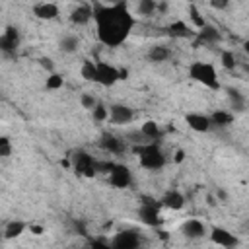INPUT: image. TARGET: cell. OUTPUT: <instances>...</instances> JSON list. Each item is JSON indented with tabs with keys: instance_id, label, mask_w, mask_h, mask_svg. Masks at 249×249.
<instances>
[{
	"instance_id": "1",
	"label": "cell",
	"mask_w": 249,
	"mask_h": 249,
	"mask_svg": "<svg viewBox=\"0 0 249 249\" xmlns=\"http://www.w3.org/2000/svg\"><path fill=\"white\" fill-rule=\"evenodd\" d=\"M93 21L97 39L105 47L123 45L136 25V18L130 14L124 0H117L107 6H93Z\"/></svg>"
},
{
	"instance_id": "2",
	"label": "cell",
	"mask_w": 249,
	"mask_h": 249,
	"mask_svg": "<svg viewBox=\"0 0 249 249\" xmlns=\"http://www.w3.org/2000/svg\"><path fill=\"white\" fill-rule=\"evenodd\" d=\"M132 152L140 158V165L144 169L150 171H158L167 163V158L163 154V150L160 148V142H142V144H134Z\"/></svg>"
},
{
	"instance_id": "3",
	"label": "cell",
	"mask_w": 249,
	"mask_h": 249,
	"mask_svg": "<svg viewBox=\"0 0 249 249\" xmlns=\"http://www.w3.org/2000/svg\"><path fill=\"white\" fill-rule=\"evenodd\" d=\"M189 76L196 82L202 84L208 89H220V82H218V74L214 64L210 62H202V60H195L189 66Z\"/></svg>"
},
{
	"instance_id": "4",
	"label": "cell",
	"mask_w": 249,
	"mask_h": 249,
	"mask_svg": "<svg viewBox=\"0 0 249 249\" xmlns=\"http://www.w3.org/2000/svg\"><path fill=\"white\" fill-rule=\"evenodd\" d=\"M160 200L152 198V196H140V208H138V218L144 226L150 228H158L160 226Z\"/></svg>"
},
{
	"instance_id": "5",
	"label": "cell",
	"mask_w": 249,
	"mask_h": 249,
	"mask_svg": "<svg viewBox=\"0 0 249 249\" xmlns=\"http://www.w3.org/2000/svg\"><path fill=\"white\" fill-rule=\"evenodd\" d=\"M70 161H72L76 175H82V177H95L97 175V169H95L97 160L91 154H88L86 150H76L70 156Z\"/></svg>"
},
{
	"instance_id": "6",
	"label": "cell",
	"mask_w": 249,
	"mask_h": 249,
	"mask_svg": "<svg viewBox=\"0 0 249 249\" xmlns=\"http://www.w3.org/2000/svg\"><path fill=\"white\" fill-rule=\"evenodd\" d=\"M107 177H109V185L115 189H126L132 183V171L124 163H115L107 173Z\"/></svg>"
},
{
	"instance_id": "7",
	"label": "cell",
	"mask_w": 249,
	"mask_h": 249,
	"mask_svg": "<svg viewBox=\"0 0 249 249\" xmlns=\"http://www.w3.org/2000/svg\"><path fill=\"white\" fill-rule=\"evenodd\" d=\"M109 245L113 249H136L140 245V235L136 230H123L115 233L113 239H109Z\"/></svg>"
},
{
	"instance_id": "8",
	"label": "cell",
	"mask_w": 249,
	"mask_h": 249,
	"mask_svg": "<svg viewBox=\"0 0 249 249\" xmlns=\"http://www.w3.org/2000/svg\"><path fill=\"white\" fill-rule=\"evenodd\" d=\"M18 47H19V31H18V27L8 25L4 29V33L0 35V53L14 56L18 53Z\"/></svg>"
},
{
	"instance_id": "9",
	"label": "cell",
	"mask_w": 249,
	"mask_h": 249,
	"mask_svg": "<svg viewBox=\"0 0 249 249\" xmlns=\"http://www.w3.org/2000/svg\"><path fill=\"white\" fill-rule=\"evenodd\" d=\"M97 68V76H95V84H101L105 88H111L119 82V68L109 64V62H95Z\"/></svg>"
},
{
	"instance_id": "10",
	"label": "cell",
	"mask_w": 249,
	"mask_h": 249,
	"mask_svg": "<svg viewBox=\"0 0 249 249\" xmlns=\"http://www.w3.org/2000/svg\"><path fill=\"white\" fill-rule=\"evenodd\" d=\"M97 146L105 152H111V154H123L126 150V142L123 138L111 134V132H103L97 140Z\"/></svg>"
},
{
	"instance_id": "11",
	"label": "cell",
	"mask_w": 249,
	"mask_h": 249,
	"mask_svg": "<svg viewBox=\"0 0 249 249\" xmlns=\"http://www.w3.org/2000/svg\"><path fill=\"white\" fill-rule=\"evenodd\" d=\"M109 109V121L115 123V124H126L134 119V111L128 107V105H123V103H115Z\"/></svg>"
},
{
	"instance_id": "12",
	"label": "cell",
	"mask_w": 249,
	"mask_h": 249,
	"mask_svg": "<svg viewBox=\"0 0 249 249\" xmlns=\"http://www.w3.org/2000/svg\"><path fill=\"white\" fill-rule=\"evenodd\" d=\"M58 6L54 2H37L33 6V16L37 19H43V21H51V19H56L58 18Z\"/></svg>"
},
{
	"instance_id": "13",
	"label": "cell",
	"mask_w": 249,
	"mask_h": 249,
	"mask_svg": "<svg viewBox=\"0 0 249 249\" xmlns=\"http://www.w3.org/2000/svg\"><path fill=\"white\" fill-rule=\"evenodd\" d=\"M210 239H212V243H216V245H220V247H233V245H237L235 235H233L230 230L218 228V226L210 230Z\"/></svg>"
},
{
	"instance_id": "14",
	"label": "cell",
	"mask_w": 249,
	"mask_h": 249,
	"mask_svg": "<svg viewBox=\"0 0 249 249\" xmlns=\"http://www.w3.org/2000/svg\"><path fill=\"white\" fill-rule=\"evenodd\" d=\"M181 233H183L185 237H189V239H200V237L206 235V226H204L200 220L191 218V220H187V222L181 226Z\"/></svg>"
},
{
	"instance_id": "15",
	"label": "cell",
	"mask_w": 249,
	"mask_h": 249,
	"mask_svg": "<svg viewBox=\"0 0 249 249\" xmlns=\"http://www.w3.org/2000/svg\"><path fill=\"white\" fill-rule=\"evenodd\" d=\"M185 123H187L189 128H193L195 132H208V130L212 128L208 115H202V113H187V115H185Z\"/></svg>"
},
{
	"instance_id": "16",
	"label": "cell",
	"mask_w": 249,
	"mask_h": 249,
	"mask_svg": "<svg viewBox=\"0 0 249 249\" xmlns=\"http://www.w3.org/2000/svg\"><path fill=\"white\" fill-rule=\"evenodd\" d=\"M93 19V8L88 4H80L70 12V21L74 25H88Z\"/></svg>"
},
{
	"instance_id": "17",
	"label": "cell",
	"mask_w": 249,
	"mask_h": 249,
	"mask_svg": "<svg viewBox=\"0 0 249 249\" xmlns=\"http://www.w3.org/2000/svg\"><path fill=\"white\" fill-rule=\"evenodd\" d=\"M140 132H142V136H144L146 140H150V142H160V140L163 138V134H165V130H163L156 121H146V123L140 126Z\"/></svg>"
},
{
	"instance_id": "18",
	"label": "cell",
	"mask_w": 249,
	"mask_h": 249,
	"mask_svg": "<svg viewBox=\"0 0 249 249\" xmlns=\"http://www.w3.org/2000/svg\"><path fill=\"white\" fill-rule=\"evenodd\" d=\"M160 204L165 206V208H171V210H181L185 206V196L179 193V191H167L161 198H160Z\"/></svg>"
},
{
	"instance_id": "19",
	"label": "cell",
	"mask_w": 249,
	"mask_h": 249,
	"mask_svg": "<svg viewBox=\"0 0 249 249\" xmlns=\"http://www.w3.org/2000/svg\"><path fill=\"white\" fill-rule=\"evenodd\" d=\"M220 39H222V35H220V31H218V27H214V25L204 23V25L196 31V41H198V43L210 45V43H218Z\"/></svg>"
},
{
	"instance_id": "20",
	"label": "cell",
	"mask_w": 249,
	"mask_h": 249,
	"mask_svg": "<svg viewBox=\"0 0 249 249\" xmlns=\"http://www.w3.org/2000/svg\"><path fill=\"white\" fill-rule=\"evenodd\" d=\"M169 56H171V51H169L165 45H154V47H150V51H148V60H150V62H156V64L165 62Z\"/></svg>"
},
{
	"instance_id": "21",
	"label": "cell",
	"mask_w": 249,
	"mask_h": 249,
	"mask_svg": "<svg viewBox=\"0 0 249 249\" xmlns=\"http://www.w3.org/2000/svg\"><path fill=\"white\" fill-rule=\"evenodd\" d=\"M226 93H228V99H230V105H231L233 111H237V113L245 111V95H243L239 89H235V88H228Z\"/></svg>"
},
{
	"instance_id": "22",
	"label": "cell",
	"mask_w": 249,
	"mask_h": 249,
	"mask_svg": "<svg viewBox=\"0 0 249 249\" xmlns=\"http://www.w3.org/2000/svg\"><path fill=\"white\" fill-rule=\"evenodd\" d=\"M208 119H210V126H228V124H231L233 123V113H230V111H214L212 115H208Z\"/></svg>"
},
{
	"instance_id": "23",
	"label": "cell",
	"mask_w": 249,
	"mask_h": 249,
	"mask_svg": "<svg viewBox=\"0 0 249 249\" xmlns=\"http://www.w3.org/2000/svg\"><path fill=\"white\" fill-rule=\"evenodd\" d=\"M25 228H27L25 222H21V220H12V222H8L6 228H4V237H6V239H16V237H19V235L25 231Z\"/></svg>"
},
{
	"instance_id": "24",
	"label": "cell",
	"mask_w": 249,
	"mask_h": 249,
	"mask_svg": "<svg viewBox=\"0 0 249 249\" xmlns=\"http://www.w3.org/2000/svg\"><path fill=\"white\" fill-rule=\"evenodd\" d=\"M78 47H80V39H78L76 35H64V37L60 39V43H58V49H60L62 53H66V54L76 53Z\"/></svg>"
},
{
	"instance_id": "25",
	"label": "cell",
	"mask_w": 249,
	"mask_h": 249,
	"mask_svg": "<svg viewBox=\"0 0 249 249\" xmlns=\"http://www.w3.org/2000/svg\"><path fill=\"white\" fill-rule=\"evenodd\" d=\"M167 33L173 35V37H189L191 35V29H189V25L185 21L177 19V21H173V23L167 25Z\"/></svg>"
},
{
	"instance_id": "26",
	"label": "cell",
	"mask_w": 249,
	"mask_h": 249,
	"mask_svg": "<svg viewBox=\"0 0 249 249\" xmlns=\"http://www.w3.org/2000/svg\"><path fill=\"white\" fill-rule=\"evenodd\" d=\"M80 74H82V78H84L86 82H95V76H97V68H95V62H93V60H89V58H86V60L82 62Z\"/></svg>"
},
{
	"instance_id": "27",
	"label": "cell",
	"mask_w": 249,
	"mask_h": 249,
	"mask_svg": "<svg viewBox=\"0 0 249 249\" xmlns=\"http://www.w3.org/2000/svg\"><path fill=\"white\" fill-rule=\"evenodd\" d=\"M138 14L140 16H152L154 12H158V0H138Z\"/></svg>"
},
{
	"instance_id": "28",
	"label": "cell",
	"mask_w": 249,
	"mask_h": 249,
	"mask_svg": "<svg viewBox=\"0 0 249 249\" xmlns=\"http://www.w3.org/2000/svg\"><path fill=\"white\" fill-rule=\"evenodd\" d=\"M89 111H91V119L97 121V123H103V121L109 119V109H107L103 103H99V101H97Z\"/></svg>"
},
{
	"instance_id": "29",
	"label": "cell",
	"mask_w": 249,
	"mask_h": 249,
	"mask_svg": "<svg viewBox=\"0 0 249 249\" xmlns=\"http://www.w3.org/2000/svg\"><path fill=\"white\" fill-rule=\"evenodd\" d=\"M62 84H64V78L60 74H56V72H51L49 78H47V82H45V88L51 89V91H54V89H60Z\"/></svg>"
},
{
	"instance_id": "30",
	"label": "cell",
	"mask_w": 249,
	"mask_h": 249,
	"mask_svg": "<svg viewBox=\"0 0 249 249\" xmlns=\"http://www.w3.org/2000/svg\"><path fill=\"white\" fill-rule=\"evenodd\" d=\"M220 62L226 70H233L237 66V60H235V54L231 51H222V56H220Z\"/></svg>"
},
{
	"instance_id": "31",
	"label": "cell",
	"mask_w": 249,
	"mask_h": 249,
	"mask_svg": "<svg viewBox=\"0 0 249 249\" xmlns=\"http://www.w3.org/2000/svg\"><path fill=\"white\" fill-rule=\"evenodd\" d=\"M189 18H191V21L195 23V27L196 29H200L206 21H204V18L200 16V12H198V8L195 6V4H189Z\"/></svg>"
},
{
	"instance_id": "32",
	"label": "cell",
	"mask_w": 249,
	"mask_h": 249,
	"mask_svg": "<svg viewBox=\"0 0 249 249\" xmlns=\"http://www.w3.org/2000/svg\"><path fill=\"white\" fill-rule=\"evenodd\" d=\"M12 154V142L8 136H0V158H8Z\"/></svg>"
},
{
	"instance_id": "33",
	"label": "cell",
	"mask_w": 249,
	"mask_h": 249,
	"mask_svg": "<svg viewBox=\"0 0 249 249\" xmlns=\"http://www.w3.org/2000/svg\"><path fill=\"white\" fill-rule=\"evenodd\" d=\"M80 103H82L84 109H91V107L97 103V99H95L91 93H82V95H80Z\"/></svg>"
},
{
	"instance_id": "34",
	"label": "cell",
	"mask_w": 249,
	"mask_h": 249,
	"mask_svg": "<svg viewBox=\"0 0 249 249\" xmlns=\"http://www.w3.org/2000/svg\"><path fill=\"white\" fill-rule=\"evenodd\" d=\"M113 165H115V161H95V169H97V173H109Z\"/></svg>"
},
{
	"instance_id": "35",
	"label": "cell",
	"mask_w": 249,
	"mask_h": 249,
	"mask_svg": "<svg viewBox=\"0 0 249 249\" xmlns=\"http://www.w3.org/2000/svg\"><path fill=\"white\" fill-rule=\"evenodd\" d=\"M39 64H41V68H45L47 72H54V62H53V58L41 56V58H39Z\"/></svg>"
},
{
	"instance_id": "36",
	"label": "cell",
	"mask_w": 249,
	"mask_h": 249,
	"mask_svg": "<svg viewBox=\"0 0 249 249\" xmlns=\"http://www.w3.org/2000/svg\"><path fill=\"white\" fill-rule=\"evenodd\" d=\"M88 243H89V245H93V247H95V245H101V247H111L107 237H89V241H88Z\"/></svg>"
},
{
	"instance_id": "37",
	"label": "cell",
	"mask_w": 249,
	"mask_h": 249,
	"mask_svg": "<svg viewBox=\"0 0 249 249\" xmlns=\"http://www.w3.org/2000/svg\"><path fill=\"white\" fill-rule=\"evenodd\" d=\"M210 6L214 10H226L230 6V0H210Z\"/></svg>"
},
{
	"instance_id": "38",
	"label": "cell",
	"mask_w": 249,
	"mask_h": 249,
	"mask_svg": "<svg viewBox=\"0 0 249 249\" xmlns=\"http://www.w3.org/2000/svg\"><path fill=\"white\" fill-rule=\"evenodd\" d=\"M173 160H175V163H181V161L185 160V152H183V150H177V152H175V158H173Z\"/></svg>"
},
{
	"instance_id": "39",
	"label": "cell",
	"mask_w": 249,
	"mask_h": 249,
	"mask_svg": "<svg viewBox=\"0 0 249 249\" xmlns=\"http://www.w3.org/2000/svg\"><path fill=\"white\" fill-rule=\"evenodd\" d=\"M29 230H31L35 235H41V233H43V228H41V226H37V224H31V226H29Z\"/></svg>"
},
{
	"instance_id": "40",
	"label": "cell",
	"mask_w": 249,
	"mask_h": 249,
	"mask_svg": "<svg viewBox=\"0 0 249 249\" xmlns=\"http://www.w3.org/2000/svg\"><path fill=\"white\" fill-rule=\"evenodd\" d=\"M128 78V70L126 68H119V80H126Z\"/></svg>"
},
{
	"instance_id": "41",
	"label": "cell",
	"mask_w": 249,
	"mask_h": 249,
	"mask_svg": "<svg viewBox=\"0 0 249 249\" xmlns=\"http://www.w3.org/2000/svg\"><path fill=\"white\" fill-rule=\"evenodd\" d=\"M2 239H4V231H2V233H0V241H2Z\"/></svg>"
},
{
	"instance_id": "42",
	"label": "cell",
	"mask_w": 249,
	"mask_h": 249,
	"mask_svg": "<svg viewBox=\"0 0 249 249\" xmlns=\"http://www.w3.org/2000/svg\"><path fill=\"white\" fill-rule=\"evenodd\" d=\"M109 2H117V0H109Z\"/></svg>"
}]
</instances>
